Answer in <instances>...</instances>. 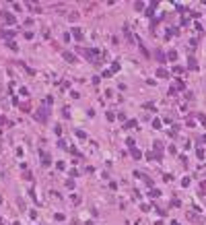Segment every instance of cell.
Wrapping results in <instances>:
<instances>
[{
	"mask_svg": "<svg viewBox=\"0 0 206 225\" xmlns=\"http://www.w3.org/2000/svg\"><path fill=\"white\" fill-rule=\"evenodd\" d=\"M132 157H134V159H140V157H142V153H140L138 149H132Z\"/></svg>",
	"mask_w": 206,
	"mask_h": 225,
	"instance_id": "9c48e42d",
	"label": "cell"
},
{
	"mask_svg": "<svg viewBox=\"0 0 206 225\" xmlns=\"http://www.w3.org/2000/svg\"><path fill=\"white\" fill-rule=\"evenodd\" d=\"M8 48H10V50H17V43H15L12 39H10V41H8Z\"/></svg>",
	"mask_w": 206,
	"mask_h": 225,
	"instance_id": "2e32d148",
	"label": "cell"
},
{
	"mask_svg": "<svg viewBox=\"0 0 206 225\" xmlns=\"http://www.w3.org/2000/svg\"><path fill=\"white\" fill-rule=\"evenodd\" d=\"M200 194H206V182H204V184H200Z\"/></svg>",
	"mask_w": 206,
	"mask_h": 225,
	"instance_id": "9a60e30c",
	"label": "cell"
},
{
	"mask_svg": "<svg viewBox=\"0 0 206 225\" xmlns=\"http://www.w3.org/2000/svg\"><path fill=\"white\" fill-rule=\"evenodd\" d=\"M48 116H50V110H48V108H39V110H37V114H35V120L45 122V120H48Z\"/></svg>",
	"mask_w": 206,
	"mask_h": 225,
	"instance_id": "6da1fadb",
	"label": "cell"
},
{
	"mask_svg": "<svg viewBox=\"0 0 206 225\" xmlns=\"http://www.w3.org/2000/svg\"><path fill=\"white\" fill-rule=\"evenodd\" d=\"M21 112H31V105L29 103H23V105H21Z\"/></svg>",
	"mask_w": 206,
	"mask_h": 225,
	"instance_id": "7c38bea8",
	"label": "cell"
},
{
	"mask_svg": "<svg viewBox=\"0 0 206 225\" xmlns=\"http://www.w3.org/2000/svg\"><path fill=\"white\" fill-rule=\"evenodd\" d=\"M173 72H177V74H181V72H183V68H181V66H175V68H173Z\"/></svg>",
	"mask_w": 206,
	"mask_h": 225,
	"instance_id": "d6986e66",
	"label": "cell"
},
{
	"mask_svg": "<svg viewBox=\"0 0 206 225\" xmlns=\"http://www.w3.org/2000/svg\"><path fill=\"white\" fill-rule=\"evenodd\" d=\"M171 225H179V223H177V221H173V223H171Z\"/></svg>",
	"mask_w": 206,
	"mask_h": 225,
	"instance_id": "44dd1931",
	"label": "cell"
},
{
	"mask_svg": "<svg viewBox=\"0 0 206 225\" xmlns=\"http://www.w3.org/2000/svg\"><path fill=\"white\" fill-rule=\"evenodd\" d=\"M72 33H74V37H76V39H83V31H81V29L72 27Z\"/></svg>",
	"mask_w": 206,
	"mask_h": 225,
	"instance_id": "8992f818",
	"label": "cell"
},
{
	"mask_svg": "<svg viewBox=\"0 0 206 225\" xmlns=\"http://www.w3.org/2000/svg\"><path fill=\"white\" fill-rule=\"evenodd\" d=\"M155 54H157V58H159V62H165V54H163L161 50H157Z\"/></svg>",
	"mask_w": 206,
	"mask_h": 225,
	"instance_id": "8fae6325",
	"label": "cell"
},
{
	"mask_svg": "<svg viewBox=\"0 0 206 225\" xmlns=\"http://www.w3.org/2000/svg\"><path fill=\"white\" fill-rule=\"evenodd\" d=\"M157 77H161V79H165V77H169V72H167L165 68H159V70H157Z\"/></svg>",
	"mask_w": 206,
	"mask_h": 225,
	"instance_id": "5b68a950",
	"label": "cell"
},
{
	"mask_svg": "<svg viewBox=\"0 0 206 225\" xmlns=\"http://www.w3.org/2000/svg\"><path fill=\"white\" fill-rule=\"evenodd\" d=\"M124 33H126V37H128V41H132V43H134V41L138 39V37H136V39L132 37V33H130V27H128V25H124Z\"/></svg>",
	"mask_w": 206,
	"mask_h": 225,
	"instance_id": "3957f363",
	"label": "cell"
},
{
	"mask_svg": "<svg viewBox=\"0 0 206 225\" xmlns=\"http://www.w3.org/2000/svg\"><path fill=\"white\" fill-rule=\"evenodd\" d=\"M155 149H157V155H161V151H163V142H161V141H155Z\"/></svg>",
	"mask_w": 206,
	"mask_h": 225,
	"instance_id": "52a82bcc",
	"label": "cell"
},
{
	"mask_svg": "<svg viewBox=\"0 0 206 225\" xmlns=\"http://www.w3.org/2000/svg\"><path fill=\"white\" fill-rule=\"evenodd\" d=\"M76 136H78V139H87V134H85L83 130H78V132H76Z\"/></svg>",
	"mask_w": 206,
	"mask_h": 225,
	"instance_id": "e0dca14e",
	"label": "cell"
},
{
	"mask_svg": "<svg viewBox=\"0 0 206 225\" xmlns=\"http://www.w3.org/2000/svg\"><path fill=\"white\" fill-rule=\"evenodd\" d=\"M19 93H21V95H23V97H27V95H29V91H27V89H25V87H21V91H19Z\"/></svg>",
	"mask_w": 206,
	"mask_h": 225,
	"instance_id": "4fadbf2b",
	"label": "cell"
},
{
	"mask_svg": "<svg viewBox=\"0 0 206 225\" xmlns=\"http://www.w3.org/2000/svg\"><path fill=\"white\" fill-rule=\"evenodd\" d=\"M0 126H2V128L6 126V118H0Z\"/></svg>",
	"mask_w": 206,
	"mask_h": 225,
	"instance_id": "ffe728a7",
	"label": "cell"
},
{
	"mask_svg": "<svg viewBox=\"0 0 206 225\" xmlns=\"http://www.w3.org/2000/svg\"><path fill=\"white\" fill-rule=\"evenodd\" d=\"M188 219H192V221H198V217H196L194 213H188Z\"/></svg>",
	"mask_w": 206,
	"mask_h": 225,
	"instance_id": "ac0fdd59",
	"label": "cell"
},
{
	"mask_svg": "<svg viewBox=\"0 0 206 225\" xmlns=\"http://www.w3.org/2000/svg\"><path fill=\"white\" fill-rule=\"evenodd\" d=\"M41 157H43V159H41L43 165H50V155H48V153H41Z\"/></svg>",
	"mask_w": 206,
	"mask_h": 225,
	"instance_id": "30bf717a",
	"label": "cell"
},
{
	"mask_svg": "<svg viewBox=\"0 0 206 225\" xmlns=\"http://www.w3.org/2000/svg\"><path fill=\"white\" fill-rule=\"evenodd\" d=\"M152 128H161V120H152Z\"/></svg>",
	"mask_w": 206,
	"mask_h": 225,
	"instance_id": "5bb4252c",
	"label": "cell"
},
{
	"mask_svg": "<svg viewBox=\"0 0 206 225\" xmlns=\"http://www.w3.org/2000/svg\"><path fill=\"white\" fill-rule=\"evenodd\" d=\"M62 56H64V60H66V62H76L74 54H70V52H62Z\"/></svg>",
	"mask_w": 206,
	"mask_h": 225,
	"instance_id": "277c9868",
	"label": "cell"
},
{
	"mask_svg": "<svg viewBox=\"0 0 206 225\" xmlns=\"http://www.w3.org/2000/svg\"><path fill=\"white\" fill-rule=\"evenodd\" d=\"M136 126H138L136 120H128V122H126V128H136Z\"/></svg>",
	"mask_w": 206,
	"mask_h": 225,
	"instance_id": "ba28073f",
	"label": "cell"
},
{
	"mask_svg": "<svg viewBox=\"0 0 206 225\" xmlns=\"http://www.w3.org/2000/svg\"><path fill=\"white\" fill-rule=\"evenodd\" d=\"M0 17H2V19H4V21H6L8 25H15V17H12L10 12H6V10H2V12H0Z\"/></svg>",
	"mask_w": 206,
	"mask_h": 225,
	"instance_id": "7a4b0ae2",
	"label": "cell"
}]
</instances>
